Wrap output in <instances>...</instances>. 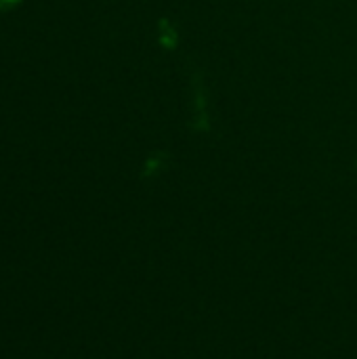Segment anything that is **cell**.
Segmentation results:
<instances>
[{"mask_svg":"<svg viewBox=\"0 0 357 359\" xmlns=\"http://www.w3.org/2000/svg\"><path fill=\"white\" fill-rule=\"evenodd\" d=\"M15 2H19V0H0V11H2V8H8V6L15 4Z\"/></svg>","mask_w":357,"mask_h":359,"instance_id":"obj_1","label":"cell"}]
</instances>
